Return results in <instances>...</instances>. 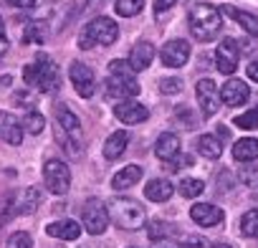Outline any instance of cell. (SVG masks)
<instances>
[{"mask_svg":"<svg viewBox=\"0 0 258 248\" xmlns=\"http://www.w3.org/2000/svg\"><path fill=\"white\" fill-rule=\"evenodd\" d=\"M142 91V86L137 84V76H109L106 81V99L109 101H132V96H137Z\"/></svg>","mask_w":258,"mask_h":248,"instance_id":"52a82bcc","label":"cell"},{"mask_svg":"<svg viewBox=\"0 0 258 248\" xmlns=\"http://www.w3.org/2000/svg\"><path fill=\"white\" fill-rule=\"evenodd\" d=\"M147 235H150V240H167L170 235H175V225H170L165 220H152Z\"/></svg>","mask_w":258,"mask_h":248,"instance_id":"83f0119b","label":"cell"},{"mask_svg":"<svg viewBox=\"0 0 258 248\" xmlns=\"http://www.w3.org/2000/svg\"><path fill=\"white\" fill-rule=\"evenodd\" d=\"M235 124L240 130H258V106L245 111V114H238L235 116Z\"/></svg>","mask_w":258,"mask_h":248,"instance_id":"1f68e13d","label":"cell"},{"mask_svg":"<svg viewBox=\"0 0 258 248\" xmlns=\"http://www.w3.org/2000/svg\"><path fill=\"white\" fill-rule=\"evenodd\" d=\"M155 152H157V157L165 160V162L177 160V155H180V137H177L175 132H162V135L157 137V142H155Z\"/></svg>","mask_w":258,"mask_h":248,"instance_id":"2e32d148","label":"cell"},{"mask_svg":"<svg viewBox=\"0 0 258 248\" xmlns=\"http://www.w3.org/2000/svg\"><path fill=\"white\" fill-rule=\"evenodd\" d=\"M0 135L8 145H21L23 142V124L13 114H0Z\"/></svg>","mask_w":258,"mask_h":248,"instance_id":"d6986e66","label":"cell"},{"mask_svg":"<svg viewBox=\"0 0 258 248\" xmlns=\"http://www.w3.org/2000/svg\"><path fill=\"white\" fill-rule=\"evenodd\" d=\"M23 79H26L28 86H36V89L43 91V94L58 89V81H61L58 69L51 64V58H48L46 53H38V56H36V64H28V66L23 69Z\"/></svg>","mask_w":258,"mask_h":248,"instance_id":"3957f363","label":"cell"},{"mask_svg":"<svg viewBox=\"0 0 258 248\" xmlns=\"http://www.w3.org/2000/svg\"><path fill=\"white\" fill-rule=\"evenodd\" d=\"M23 130L26 132H31V135H41L43 132V127H46V116L41 114V111H28L26 116H23Z\"/></svg>","mask_w":258,"mask_h":248,"instance_id":"f1b7e54d","label":"cell"},{"mask_svg":"<svg viewBox=\"0 0 258 248\" xmlns=\"http://www.w3.org/2000/svg\"><path fill=\"white\" fill-rule=\"evenodd\" d=\"M182 89V81L180 79H162L160 81V91L162 94H177Z\"/></svg>","mask_w":258,"mask_h":248,"instance_id":"74e56055","label":"cell"},{"mask_svg":"<svg viewBox=\"0 0 258 248\" xmlns=\"http://www.w3.org/2000/svg\"><path fill=\"white\" fill-rule=\"evenodd\" d=\"M8 6H13V8H23V11H31V8H36V0H8Z\"/></svg>","mask_w":258,"mask_h":248,"instance_id":"ab89813d","label":"cell"},{"mask_svg":"<svg viewBox=\"0 0 258 248\" xmlns=\"http://www.w3.org/2000/svg\"><path fill=\"white\" fill-rule=\"evenodd\" d=\"M0 38H6V26H3V18H0Z\"/></svg>","mask_w":258,"mask_h":248,"instance_id":"b9f144b4","label":"cell"},{"mask_svg":"<svg viewBox=\"0 0 258 248\" xmlns=\"http://www.w3.org/2000/svg\"><path fill=\"white\" fill-rule=\"evenodd\" d=\"M233 157L238 162H253L258 157V140L253 137H243L233 145Z\"/></svg>","mask_w":258,"mask_h":248,"instance_id":"cb8c5ba5","label":"cell"},{"mask_svg":"<svg viewBox=\"0 0 258 248\" xmlns=\"http://www.w3.org/2000/svg\"><path fill=\"white\" fill-rule=\"evenodd\" d=\"M69 76H71V81H74V86H76V94H79V96H84V99L94 96L96 76H94V71H91L86 64L74 61V64H71V69H69Z\"/></svg>","mask_w":258,"mask_h":248,"instance_id":"ba28073f","label":"cell"},{"mask_svg":"<svg viewBox=\"0 0 258 248\" xmlns=\"http://www.w3.org/2000/svg\"><path fill=\"white\" fill-rule=\"evenodd\" d=\"M43 182L53 195H66L71 188V170L61 160H48L43 165Z\"/></svg>","mask_w":258,"mask_h":248,"instance_id":"5b68a950","label":"cell"},{"mask_svg":"<svg viewBox=\"0 0 258 248\" xmlns=\"http://www.w3.org/2000/svg\"><path fill=\"white\" fill-rule=\"evenodd\" d=\"M142 175H145V170H142L140 165H126L124 170H119V172L111 177V188H114V190H126V188L137 185V182L142 180Z\"/></svg>","mask_w":258,"mask_h":248,"instance_id":"ffe728a7","label":"cell"},{"mask_svg":"<svg viewBox=\"0 0 258 248\" xmlns=\"http://www.w3.org/2000/svg\"><path fill=\"white\" fill-rule=\"evenodd\" d=\"M172 193H175V185H172L170 180H165V177L150 180L147 188H145V195H147V200H152V203H165V200L172 198Z\"/></svg>","mask_w":258,"mask_h":248,"instance_id":"44dd1931","label":"cell"},{"mask_svg":"<svg viewBox=\"0 0 258 248\" xmlns=\"http://www.w3.org/2000/svg\"><path fill=\"white\" fill-rule=\"evenodd\" d=\"M145 8V0H116V13L121 16V18H135V16H140V11Z\"/></svg>","mask_w":258,"mask_h":248,"instance_id":"f546056e","label":"cell"},{"mask_svg":"<svg viewBox=\"0 0 258 248\" xmlns=\"http://www.w3.org/2000/svg\"><path fill=\"white\" fill-rule=\"evenodd\" d=\"M177 3V0H155V16H162V13H167L172 6Z\"/></svg>","mask_w":258,"mask_h":248,"instance_id":"f35d334b","label":"cell"},{"mask_svg":"<svg viewBox=\"0 0 258 248\" xmlns=\"http://www.w3.org/2000/svg\"><path fill=\"white\" fill-rule=\"evenodd\" d=\"M245 71H248V79H250V81H258V61H253Z\"/></svg>","mask_w":258,"mask_h":248,"instance_id":"60d3db41","label":"cell"},{"mask_svg":"<svg viewBox=\"0 0 258 248\" xmlns=\"http://www.w3.org/2000/svg\"><path fill=\"white\" fill-rule=\"evenodd\" d=\"M41 205V190L26 188L21 195H16V213H33Z\"/></svg>","mask_w":258,"mask_h":248,"instance_id":"d4e9b609","label":"cell"},{"mask_svg":"<svg viewBox=\"0 0 258 248\" xmlns=\"http://www.w3.org/2000/svg\"><path fill=\"white\" fill-rule=\"evenodd\" d=\"M23 41H28V43H31V41H36V43H43V41H46V33H43V23H28Z\"/></svg>","mask_w":258,"mask_h":248,"instance_id":"e575fe53","label":"cell"},{"mask_svg":"<svg viewBox=\"0 0 258 248\" xmlns=\"http://www.w3.org/2000/svg\"><path fill=\"white\" fill-rule=\"evenodd\" d=\"M190 218L203 228H213V225L223 223V210L218 205H210V203H195L190 208Z\"/></svg>","mask_w":258,"mask_h":248,"instance_id":"4fadbf2b","label":"cell"},{"mask_svg":"<svg viewBox=\"0 0 258 248\" xmlns=\"http://www.w3.org/2000/svg\"><path fill=\"white\" fill-rule=\"evenodd\" d=\"M6 248H33V238H31L26 230H16V233L8 238Z\"/></svg>","mask_w":258,"mask_h":248,"instance_id":"d6a6232c","label":"cell"},{"mask_svg":"<svg viewBox=\"0 0 258 248\" xmlns=\"http://www.w3.org/2000/svg\"><path fill=\"white\" fill-rule=\"evenodd\" d=\"M198 152L208 160H218L223 155V145H220L218 135H200L198 137Z\"/></svg>","mask_w":258,"mask_h":248,"instance_id":"484cf974","label":"cell"},{"mask_svg":"<svg viewBox=\"0 0 258 248\" xmlns=\"http://www.w3.org/2000/svg\"><path fill=\"white\" fill-rule=\"evenodd\" d=\"M210 248H233V245H228V243H215V245H210Z\"/></svg>","mask_w":258,"mask_h":248,"instance_id":"7bdbcfd3","label":"cell"},{"mask_svg":"<svg viewBox=\"0 0 258 248\" xmlns=\"http://www.w3.org/2000/svg\"><path fill=\"white\" fill-rule=\"evenodd\" d=\"M109 71H111V76H137L129 61H111L109 64Z\"/></svg>","mask_w":258,"mask_h":248,"instance_id":"d590c367","label":"cell"},{"mask_svg":"<svg viewBox=\"0 0 258 248\" xmlns=\"http://www.w3.org/2000/svg\"><path fill=\"white\" fill-rule=\"evenodd\" d=\"M126 142H129L126 130H116V132H111V135L106 137V142H104V157H106V160H116V157H121V152L126 150Z\"/></svg>","mask_w":258,"mask_h":248,"instance_id":"7402d4cb","label":"cell"},{"mask_svg":"<svg viewBox=\"0 0 258 248\" xmlns=\"http://www.w3.org/2000/svg\"><path fill=\"white\" fill-rule=\"evenodd\" d=\"M160 58H162L165 66H170V69H180V66H185L187 58H190V43L182 41V38L167 41L165 48L160 51Z\"/></svg>","mask_w":258,"mask_h":248,"instance_id":"30bf717a","label":"cell"},{"mask_svg":"<svg viewBox=\"0 0 258 248\" xmlns=\"http://www.w3.org/2000/svg\"><path fill=\"white\" fill-rule=\"evenodd\" d=\"M220 11H223L228 18H233L235 23H240V28H245V33H250V36L258 38V16H250V13H245V11H235L233 6H223Z\"/></svg>","mask_w":258,"mask_h":248,"instance_id":"603a6c76","label":"cell"},{"mask_svg":"<svg viewBox=\"0 0 258 248\" xmlns=\"http://www.w3.org/2000/svg\"><path fill=\"white\" fill-rule=\"evenodd\" d=\"M114 116L119 121H124V124H140V121H145L150 116V111L140 101H119L114 106Z\"/></svg>","mask_w":258,"mask_h":248,"instance_id":"5bb4252c","label":"cell"},{"mask_svg":"<svg viewBox=\"0 0 258 248\" xmlns=\"http://www.w3.org/2000/svg\"><path fill=\"white\" fill-rule=\"evenodd\" d=\"M248 96H250V89L240 79H228L220 86V101L228 104V106H240V104L248 101Z\"/></svg>","mask_w":258,"mask_h":248,"instance_id":"7c38bea8","label":"cell"},{"mask_svg":"<svg viewBox=\"0 0 258 248\" xmlns=\"http://www.w3.org/2000/svg\"><path fill=\"white\" fill-rule=\"evenodd\" d=\"M152 58H155V46H152L150 41H140V43L132 48V53H129V64H132L135 74L150 69Z\"/></svg>","mask_w":258,"mask_h":248,"instance_id":"e0dca14e","label":"cell"},{"mask_svg":"<svg viewBox=\"0 0 258 248\" xmlns=\"http://www.w3.org/2000/svg\"><path fill=\"white\" fill-rule=\"evenodd\" d=\"M195 94H198V104H200L203 114L213 116L218 111V106H220V91H218L215 81L213 79H200L198 86H195Z\"/></svg>","mask_w":258,"mask_h":248,"instance_id":"9c48e42d","label":"cell"},{"mask_svg":"<svg viewBox=\"0 0 258 248\" xmlns=\"http://www.w3.org/2000/svg\"><path fill=\"white\" fill-rule=\"evenodd\" d=\"M240 233L245 238H258V210H248L240 218Z\"/></svg>","mask_w":258,"mask_h":248,"instance_id":"4dcf8cb0","label":"cell"},{"mask_svg":"<svg viewBox=\"0 0 258 248\" xmlns=\"http://www.w3.org/2000/svg\"><path fill=\"white\" fill-rule=\"evenodd\" d=\"M238 180L248 188H255L258 185V167H243L238 170Z\"/></svg>","mask_w":258,"mask_h":248,"instance_id":"8d00e7d4","label":"cell"},{"mask_svg":"<svg viewBox=\"0 0 258 248\" xmlns=\"http://www.w3.org/2000/svg\"><path fill=\"white\" fill-rule=\"evenodd\" d=\"M187 23H190V33L208 43L213 38H218L220 28H223V18H220V11L213 8L210 3H198L190 8V16H187Z\"/></svg>","mask_w":258,"mask_h":248,"instance_id":"6da1fadb","label":"cell"},{"mask_svg":"<svg viewBox=\"0 0 258 248\" xmlns=\"http://www.w3.org/2000/svg\"><path fill=\"white\" fill-rule=\"evenodd\" d=\"M238 58H240L238 43L233 38H223L220 46H218V51H215V66H218V71L220 74H233L238 69Z\"/></svg>","mask_w":258,"mask_h":248,"instance_id":"8fae6325","label":"cell"},{"mask_svg":"<svg viewBox=\"0 0 258 248\" xmlns=\"http://www.w3.org/2000/svg\"><path fill=\"white\" fill-rule=\"evenodd\" d=\"M106 210H109V218L114 220V225L121 230H140L147 223L145 208L132 198H111Z\"/></svg>","mask_w":258,"mask_h":248,"instance_id":"7a4b0ae2","label":"cell"},{"mask_svg":"<svg viewBox=\"0 0 258 248\" xmlns=\"http://www.w3.org/2000/svg\"><path fill=\"white\" fill-rule=\"evenodd\" d=\"M56 119H58V130L63 135H69L71 140H79L81 137V121H79V116L66 104H58L56 106Z\"/></svg>","mask_w":258,"mask_h":248,"instance_id":"9a60e30c","label":"cell"},{"mask_svg":"<svg viewBox=\"0 0 258 248\" xmlns=\"http://www.w3.org/2000/svg\"><path fill=\"white\" fill-rule=\"evenodd\" d=\"M46 233L51 238H58V240H79L81 225L76 220H56V223H48L46 225Z\"/></svg>","mask_w":258,"mask_h":248,"instance_id":"ac0fdd59","label":"cell"},{"mask_svg":"<svg viewBox=\"0 0 258 248\" xmlns=\"http://www.w3.org/2000/svg\"><path fill=\"white\" fill-rule=\"evenodd\" d=\"M177 190H180L182 198H198V195L205 193V182L198 180V177H182L177 182Z\"/></svg>","mask_w":258,"mask_h":248,"instance_id":"4316f807","label":"cell"},{"mask_svg":"<svg viewBox=\"0 0 258 248\" xmlns=\"http://www.w3.org/2000/svg\"><path fill=\"white\" fill-rule=\"evenodd\" d=\"M119 36V28L111 18L106 16H99L94 18L91 23H86L79 33V48H94L96 43L99 46H111Z\"/></svg>","mask_w":258,"mask_h":248,"instance_id":"277c9868","label":"cell"},{"mask_svg":"<svg viewBox=\"0 0 258 248\" xmlns=\"http://www.w3.org/2000/svg\"><path fill=\"white\" fill-rule=\"evenodd\" d=\"M13 213H16V195H6L0 200V225H6Z\"/></svg>","mask_w":258,"mask_h":248,"instance_id":"836d02e7","label":"cell"},{"mask_svg":"<svg viewBox=\"0 0 258 248\" xmlns=\"http://www.w3.org/2000/svg\"><path fill=\"white\" fill-rule=\"evenodd\" d=\"M106 225H109V210H106V205L99 198L86 200V205H84V228H86V233L101 235L106 230Z\"/></svg>","mask_w":258,"mask_h":248,"instance_id":"8992f818","label":"cell"}]
</instances>
